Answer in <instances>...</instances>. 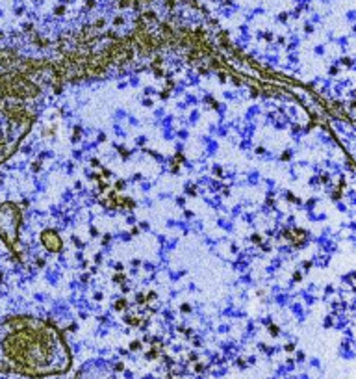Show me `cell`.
<instances>
[{"label": "cell", "instance_id": "cell-1", "mask_svg": "<svg viewBox=\"0 0 356 379\" xmlns=\"http://www.w3.org/2000/svg\"><path fill=\"white\" fill-rule=\"evenodd\" d=\"M69 366V349L52 325L30 318H11L0 325V372L45 377L63 374Z\"/></svg>", "mask_w": 356, "mask_h": 379}, {"label": "cell", "instance_id": "cell-2", "mask_svg": "<svg viewBox=\"0 0 356 379\" xmlns=\"http://www.w3.org/2000/svg\"><path fill=\"white\" fill-rule=\"evenodd\" d=\"M20 214L13 206V203L0 204V238L4 240L13 251H15V236L19 231Z\"/></svg>", "mask_w": 356, "mask_h": 379}, {"label": "cell", "instance_id": "cell-3", "mask_svg": "<svg viewBox=\"0 0 356 379\" xmlns=\"http://www.w3.org/2000/svg\"><path fill=\"white\" fill-rule=\"evenodd\" d=\"M41 242H43V245H45L48 251H54V253H56V251L61 249V238H59L54 231H45V232L41 234Z\"/></svg>", "mask_w": 356, "mask_h": 379}, {"label": "cell", "instance_id": "cell-4", "mask_svg": "<svg viewBox=\"0 0 356 379\" xmlns=\"http://www.w3.org/2000/svg\"><path fill=\"white\" fill-rule=\"evenodd\" d=\"M54 13H56V15H63V13H65V6H58Z\"/></svg>", "mask_w": 356, "mask_h": 379}, {"label": "cell", "instance_id": "cell-5", "mask_svg": "<svg viewBox=\"0 0 356 379\" xmlns=\"http://www.w3.org/2000/svg\"><path fill=\"white\" fill-rule=\"evenodd\" d=\"M124 307H126V301H119L117 305H115V309H117V310H122Z\"/></svg>", "mask_w": 356, "mask_h": 379}, {"label": "cell", "instance_id": "cell-6", "mask_svg": "<svg viewBox=\"0 0 356 379\" xmlns=\"http://www.w3.org/2000/svg\"><path fill=\"white\" fill-rule=\"evenodd\" d=\"M165 4H167V8H169V9H173V8H175V0H167Z\"/></svg>", "mask_w": 356, "mask_h": 379}, {"label": "cell", "instance_id": "cell-7", "mask_svg": "<svg viewBox=\"0 0 356 379\" xmlns=\"http://www.w3.org/2000/svg\"><path fill=\"white\" fill-rule=\"evenodd\" d=\"M102 24H104V19H99L95 22V28H102Z\"/></svg>", "mask_w": 356, "mask_h": 379}, {"label": "cell", "instance_id": "cell-8", "mask_svg": "<svg viewBox=\"0 0 356 379\" xmlns=\"http://www.w3.org/2000/svg\"><path fill=\"white\" fill-rule=\"evenodd\" d=\"M95 6V0H87V8H93Z\"/></svg>", "mask_w": 356, "mask_h": 379}, {"label": "cell", "instance_id": "cell-9", "mask_svg": "<svg viewBox=\"0 0 356 379\" xmlns=\"http://www.w3.org/2000/svg\"><path fill=\"white\" fill-rule=\"evenodd\" d=\"M182 310H184V312H189V305H182Z\"/></svg>", "mask_w": 356, "mask_h": 379}, {"label": "cell", "instance_id": "cell-10", "mask_svg": "<svg viewBox=\"0 0 356 379\" xmlns=\"http://www.w3.org/2000/svg\"><path fill=\"white\" fill-rule=\"evenodd\" d=\"M115 282H122V275H115Z\"/></svg>", "mask_w": 356, "mask_h": 379}, {"label": "cell", "instance_id": "cell-11", "mask_svg": "<svg viewBox=\"0 0 356 379\" xmlns=\"http://www.w3.org/2000/svg\"><path fill=\"white\" fill-rule=\"evenodd\" d=\"M115 24H122V17H117V19H115Z\"/></svg>", "mask_w": 356, "mask_h": 379}]
</instances>
